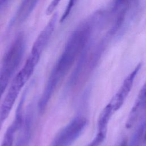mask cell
<instances>
[{
  "mask_svg": "<svg viewBox=\"0 0 146 146\" xmlns=\"http://www.w3.org/2000/svg\"><path fill=\"white\" fill-rule=\"evenodd\" d=\"M104 26L103 14L99 10L79 24L71 33L47 80L39 102L40 111L46 108L58 84L86 47L94 40L96 32L101 30Z\"/></svg>",
  "mask_w": 146,
  "mask_h": 146,
  "instance_id": "obj_1",
  "label": "cell"
},
{
  "mask_svg": "<svg viewBox=\"0 0 146 146\" xmlns=\"http://www.w3.org/2000/svg\"><path fill=\"white\" fill-rule=\"evenodd\" d=\"M87 123V120L83 117L73 119L56 135L52 146H70L82 133Z\"/></svg>",
  "mask_w": 146,
  "mask_h": 146,
  "instance_id": "obj_2",
  "label": "cell"
},
{
  "mask_svg": "<svg viewBox=\"0 0 146 146\" xmlns=\"http://www.w3.org/2000/svg\"><path fill=\"white\" fill-rule=\"evenodd\" d=\"M27 82L19 72L13 79L0 108V129L9 116L21 89Z\"/></svg>",
  "mask_w": 146,
  "mask_h": 146,
  "instance_id": "obj_3",
  "label": "cell"
},
{
  "mask_svg": "<svg viewBox=\"0 0 146 146\" xmlns=\"http://www.w3.org/2000/svg\"><path fill=\"white\" fill-rule=\"evenodd\" d=\"M141 64H137L124 80L122 84L109 102L114 112L117 111L124 103L133 86L135 79L141 68Z\"/></svg>",
  "mask_w": 146,
  "mask_h": 146,
  "instance_id": "obj_4",
  "label": "cell"
},
{
  "mask_svg": "<svg viewBox=\"0 0 146 146\" xmlns=\"http://www.w3.org/2000/svg\"><path fill=\"white\" fill-rule=\"evenodd\" d=\"M40 0H22L9 22L8 30L24 23L35 10Z\"/></svg>",
  "mask_w": 146,
  "mask_h": 146,
  "instance_id": "obj_5",
  "label": "cell"
},
{
  "mask_svg": "<svg viewBox=\"0 0 146 146\" xmlns=\"http://www.w3.org/2000/svg\"><path fill=\"white\" fill-rule=\"evenodd\" d=\"M25 98H22V100L20 102V103L18 107L17 110V113L15 117L11 123V124L9 127L7 129L6 131L5 136L3 137L2 144L1 146H12L14 137L15 134L17 131L21 128L22 125V106L23 103V100Z\"/></svg>",
  "mask_w": 146,
  "mask_h": 146,
  "instance_id": "obj_6",
  "label": "cell"
},
{
  "mask_svg": "<svg viewBox=\"0 0 146 146\" xmlns=\"http://www.w3.org/2000/svg\"><path fill=\"white\" fill-rule=\"evenodd\" d=\"M139 3V0H113L110 14L112 16H116L137 11Z\"/></svg>",
  "mask_w": 146,
  "mask_h": 146,
  "instance_id": "obj_7",
  "label": "cell"
},
{
  "mask_svg": "<svg viewBox=\"0 0 146 146\" xmlns=\"http://www.w3.org/2000/svg\"><path fill=\"white\" fill-rule=\"evenodd\" d=\"M114 112L109 103L103 108L98 120V132L107 134L108 123Z\"/></svg>",
  "mask_w": 146,
  "mask_h": 146,
  "instance_id": "obj_8",
  "label": "cell"
},
{
  "mask_svg": "<svg viewBox=\"0 0 146 146\" xmlns=\"http://www.w3.org/2000/svg\"><path fill=\"white\" fill-rule=\"evenodd\" d=\"M30 131V119H28L24 125L22 134L18 139L15 146H26L29 140Z\"/></svg>",
  "mask_w": 146,
  "mask_h": 146,
  "instance_id": "obj_9",
  "label": "cell"
},
{
  "mask_svg": "<svg viewBox=\"0 0 146 146\" xmlns=\"http://www.w3.org/2000/svg\"><path fill=\"white\" fill-rule=\"evenodd\" d=\"M77 1L78 0H68L67 6L66 7V8L63 13V14L59 19V22L60 23L65 21V20L69 17L70 13H71V11H72L75 5L76 4Z\"/></svg>",
  "mask_w": 146,
  "mask_h": 146,
  "instance_id": "obj_10",
  "label": "cell"
},
{
  "mask_svg": "<svg viewBox=\"0 0 146 146\" xmlns=\"http://www.w3.org/2000/svg\"><path fill=\"white\" fill-rule=\"evenodd\" d=\"M62 0H51L48 6L46 8V15H51L54 13V11L56 7L59 5Z\"/></svg>",
  "mask_w": 146,
  "mask_h": 146,
  "instance_id": "obj_11",
  "label": "cell"
},
{
  "mask_svg": "<svg viewBox=\"0 0 146 146\" xmlns=\"http://www.w3.org/2000/svg\"><path fill=\"white\" fill-rule=\"evenodd\" d=\"M11 0H0V13L9 4Z\"/></svg>",
  "mask_w": 146,
  "mask_h": 146,
  "instance_id": "obj_12",
  "label": "cell"
},
{
  "mask_svg": "<svg viewBox=\"0 0 146 146\" xmlns=\"http://www.w3.org/2000/svg\"><path fill=\"white\" fill-rule=\"evenodd\" d=\"M120 146H128V142L127 140H124L122 141Z\"/></svg>",
  "mask_w": 146,
  "mask_h": 146,
  "instance_id": "obj_13",
  "label": "cell"
},
{
  "mask_svg": "<svg viewBox=\"0 0 146 146\" xmlns=\"http://www.w3.org/2000/svg\"><path fill=\"white\" fill-rule=\"evenodd\" d=\"M145 139L146 140V134H145Z\"/></svg>",
  "mask_w": 146,
  "mask_h": 146,
  "instance_id": "obj_14",
  "label": "cell"
}]
</instances>
